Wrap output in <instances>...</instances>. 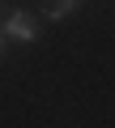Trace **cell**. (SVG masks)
I'll use <instances>...</instances> for the list:
<instances>
[{
	"label": "cell",
	"instance_id": "4",
	"mask_svg": "<svg viewBox=\"0 0 115 128\" xmlns=\"http://www.w3.org/2000/svg\"><path fill=\"white\" fill-rule=\"evenodd\" d=\"M0 17H4V0H0Z\"/></svg>",
	"mask_w": 115,
	"mask_h": 128
},
{
	"label": "cell",
	"instance_id": "1",
	"mask_svg": "<svg viewBox=\"0 0 115 128\" xmlns=\"http://www.w3.org/2000/svg\"><path fill=\"white\" fill-rule=\"evenodd\" d=\"M0 34H4V43L9 38L13 43H34L38 38V17L26 13V9H13V13H4V22H0Z\"/></svg>",
	"mask_w": 115,
	"mask_h": 128
},
{
	"label": "cell",
	"instance_id": "2",
	"mask_svg": "<svg viewBox=\"0 0 115 128\" xmlns=\"http://www.w3.org/2000/svg\"><path fill=\"white\" fill-rule=\"evenodd\" d=\"M81 4V0H43V17H51V22H60V17H68L73 9Z\"/></svg>",
	"mask_w": 115,
	"mask_h": 128
},
{
	"label": "cell",
	"instance_id": "3",
	"mask_svg": "<svg viewBox=\"0 0 115 128\" xmlns=\"http://www.w3.org/2000/svg\"><path fill=\"white\" fill-rule=\"evenodd\" d=\"M0 56H4V34H0Z\"/></svg>",
	"mask_w": 115,
	"mask_h": 128
}]
</instances>
